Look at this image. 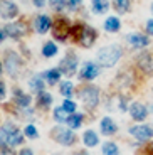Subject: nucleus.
<instances>
[{
  "mask_svg": "<svg viewBox=\"0 0 153 155\" xmlns=\"http://www.w3.org/2000/svg\"><path fill=\"white\" fill-rule=\"evenodd\" d=\"M22 133L17 130L14 125L7 123L0 128V145L2 147H15V145L22 143Z\"/></svg>",
  "mask_w": 153,
  "mask_h": 155,
  "instance_id": "obj_1",
  "label": "nucleus"
},
{
  "mask_svg": "<svg viewBox=\"0 0 153 155\" xmlns=\"http://www.w3.org/2000/svg\"><path fill=\"white\" fill-rule=\"evenodd\" d=\"M119 58H121V49L118 46H106L103 49H99V52H98V61L104 68L115 66Z\"/></svg>",
  "mask_w": 153,
  "mask_h": 155,
  "instance_id": "obj_2",
  "label": "nucleus"
},
{
  "mask_svg": "<svg viewBox=\"0 0 153 155\" xmlns=\"http://www.w3.org/2000/svg\"><path fill=\"white\" fill-rule=\"evenodd\" d=\"M50 137H52V138L56 140L57 143L66 145V147H69V145H73L74 142H76V135H74L71 130L64 128V127H56V128H52Z\"/></svg>",
  "mask_w": 153,
  "mask_h": 155,
  "instance_id": "obj_3",
  "label": "nucleus"
},
{
  "mask_svg": "<svg viewBox=\"0 0 153 155\" xmlns=\"http://www.w3.org/2000/svg\"><path fill=\"white\" fill-rule=\"evenodd\" d=\"M81 100L88 108H94L99 101V93H98V88L94 86H86L83 91H81Z\"/></svg>",
  "mask_w": 153,
  "mask_h": 155,
  "instance_id": "obj_4",
  "label": "nucleus"
},
{
  "mask_svg": "<svg viewBox=\"0 0 153 155\" xmlns=\"http://www.w3.org/2000/svg\"><path fill=\"white\" fill-rule=\"evenodd\" d=\"M77 41L83 47H91L96 41V32L89 25H81V32L77 35Z\"/></svg>",
  "mask_w": 153,
  "mask_h": 155,
  "instance_id": "obj_5",
  "label": "nucleus"
},
{
  "mask_svg": "<svg viewBox=\"0 0 153 155\" xmlns=\"http://www.w3.org/2000/svg\"><path fill=\"white\" fill-rule=\"evenodd\" d=\"M19 14V8L10 0H0V17L2 19H14Z\"/></svg>",
  "mask_w": 153,
  "mask_h": 155,
  "instance_id": "obj_6",
  "label": "nucleus"
},
{
  "mask_svg": "<svg viewBox=\"0 0 153 155\" xmlns=\"http://www.w3.org/2000/svg\"><path fill=\"white\" fill-rule=\"evenodd\" d=\"M76 69H77V58L73 52H69V54L61 61V71L64 74H67V76H71V74L76 73Z\"/></svg>",
  "mask_w": 153,
  "mask_h": 155,
  "instance_id": "obj_7",
  "label": "nucleus"
},
{
  "mask_svg": "<svg viewBox=\"0 0 153 155\" xmlns=\"http://www.w3.org/2000/svg\"><path fill=\"white\" fill-rule=\"evenodd\" d=\"M130 133L135 137V138L142 140V142L150 140L153 137V130L148 127V125H136V127L130 128Z\"/></svg>",
  "mask_w": 153,
  "mask_h": 155,
  "instance_id": "obj_8",
  "label": "nucleus"
},
{
  "mask_svg": "<svg viewBox=\"0 0 153 155\" xmlns=\"http://www.w3.org/2000/svg\"><path fill=\"white\" fill-rule=\"evenodd\" d=\"M99 74V68L96 66L94 62H86L84 66L81 68V78L86 79V81H91L96 76Z\"/></svg>",
  "mask_w": 153,
  "mask_h": 155,
  "instance_id": "obj_9",
  "label": "nucleus"
},
{
  "mask_svg": "<svg viewBox=\"0 0 153 155\" xmlns=\"http://www.w3.org/2000/svg\"><path fill=\"white\" fill-rule=\"evenodd\" d=\"M5 66H7V71L10 74H17L19 71V66H20V59L15 52H10L8 51L7 56H5Z\"/></svg>",
  "mask_w": 153,
  "mask_h": 155,
  "instance_id": "obj_10",
  "label": "nucleus"
},
{
  "mask_svg": "<svg viewBox=\"0 0 153 155\" xmlns=\"http://www.w3.org/2000/svg\"><path fill=\"white\" fill-rule=\"evenodd\" d=\"M52 34H54V37L59 39V41H66V37H67V34H69V25L66 22H62V20H57L56 25L52 27Z\"/></svg>",
  "mask_w": 153,
  "mask_h": 155,
  "instance_id": "obj_11",
  "label": "nucleus"
},
{
  "mask_svg": "<svg viewBox=\"0 0 153 155\" xmlns=\"http://www.w3.org/2000/svg\"><path fill=\"white\" fill-rule=\"evenodd\" d=\"M5 32H7V35H10V37L19 39L25 34V29H24L22 24L15 22V24H7V25H5Z\"/></svg>",
  "mask_w": 153,
  "mask_h": 155,
  "instance_id": "obj_12",
  "label": "nucleus"
},
{
  "mask_svg": "<svg viewBox=\"0 0 153 155\" xmlns=\"http://www.w3.org/2000/svg\"><path fill=\"white\" fill-rule=\"evenodd\" d=\"M130 113L136 121H142V120H145V116H146V108L142 103H133L130 106Z\"/></svg>",
  "mask_w": 153,
  "mask_h": 155,
  "instance_id": "obj_13",
  "label": "nucleus"
},
{
  "mask_svg": "<svg viewBox=\"0 0 153 155\" xmlns=\"http://www.w3.org/2000/svg\"><path fill=\"white\" fill-rule=\"evenodd\" d=\"M50 29V19L47 15H39L37 19H35V31L39 32V34H44V32H47Z\"/></svg>",
  "mask_w": 153,
  "mask_h": 155,
  "instance_id": "obj_14",
  "label": "nucleus"
},
{
  "mask_svg": "<svg viewBox=\"0 0 153 155\" xmlns=\"http://www.w3.org/2000/svg\"><path fill=\"white\" fill-rule=\"evenodd\" d=\"M138 66L140 69L145 71V73H151L153 71V59L150 58V54H142L138 58Z\"/></svg>",
  "mask_w": 153,
  "mask_h": 155,
  "instance_id": "obj_15",
  "label": "nucleus"
},
{
  "mask_svg": "<svg viewBox=\"0 0 153 155\" xmlns=\"http://www.w3.org/2000/svg\"><path fill=\"white\" fill-rule=\"evenodd\" d=\"M126 39H128V42H130L133 47H145V46H148V39H146L145 35H142V34H130Z\"/></svg>",
  "mask_w": 153,
  "mask_h": 155,
  "instance_id": "obj_16",
  "label": "nucleus"
},
{
  "mask_svg": "<svg viewBox=\"0 0 153 155\" xmlns=\"http://www.w3.org/2000/svg\"><path fill=\"white\" fill-rule=\"evenodd\" d=\"M101 132L104 133V135H113V133H116V125L115 121L111 120V118H103L101 120Z\"/></svg>",
  "mask_w": 153,
  "mask_h": 155,
  "instance_id": "obj_17",
  "label": "nucleus"
},
{
  "mask_svg": "<svg viewBox=\"0 0 153 155\" xmlns=\"http://www.w3.org/2000/svg\"><path fill=\"white\" fill-rule=\"evenodd\" d=\"M91 7H93V12H94V14H104V12L109 8V2H108V0H93Z\"/></svg>",
  "mask_w": 153,
  "mask_h": 155,
  "instance_id": "obj_18",
  "label": "nucleus"
},
{
  "mask_svg": "<svg viewBox=\"0 0 153 155\" xmlns=\"http://www.w3.org/2000/svg\"><path fill=\"white\" fill-rule=\"evenodd\" d=\"M119 27H121V24H119L118 17H109V19L104 22V29L108 32H118Z\"/></svg>",
  "mask_w": 153,
  "mask_h": 155,
  "instance_id": "obj_19",
  "label": "nucleus"
},
{
  "mask_svg": "<svg viewBox=\"0 0 153 155\" xmlns=\"http://www.w3.org/2000/svg\"><path fill=\"white\" fill-rule=\"evenodd\" d=\"M44 78H46V81L49 84H56L59 81V78H61V73H59V69H49L44 73Z\"/></svg>",
  "mask_w": 153,
  "mask_h": 155,
  "instance_id": "obj_20",
  "label": "nucleus"
},
{
  "mask_svg": "<svg viewBox=\"0 0 153 155\" xmlns=\"http://www.w3.org/2000/svg\"><path fill=\"white\" fill-rule=\"evenodd\" d=\"M66 123L69 125V128H79L81 125H83V115H76V113H73L71 116H67Z\"/></svg>",
  "mask_w": 153,
  "mask_h": 155,
  "instance_id": "obj_21",
  "label": "nucleus"
},
{
  "mask_svg": "<svg viewBox=\"0 0 153 155\" xmlns=\"http://www.w3.org/2000/svg\"><path fill=\"white\" fill-rule=\"evenodd\" d=\"M98 142H99V138H98V135H96L93 130H88V132L84 133V143L88 145V147H96Z\"/></svg>",
  "mask_w": 153,
  "mask_h": 155,
  "instance_id": "obj_22",
  "label": "nucleus"
},
{
  "mask_svg": "<svg viewBox=\"0 0 153 155\" xmlns=\"http://www.w3.org/2000/svg\"><path fill=\"white\" fill-rule=\"evenodd\" d=\"M42 54H44V58H52V56H56L57 54V46L54 42H46L42 47Z\"/></svg>",
  "mask_w": 153,
  "mask_h": 155,
  "instance_id": "obj_23",
  "label": "nucleus"
},
{
  "mask_svg": "<svg viewBox=\"0 0 153 155\" xmlns=\"http://www.w3.org/2000/svg\"><path fill=\"white\" fill-rule=\"evenodd\" d=\"M15 103L19 106H22V108H25L31 103V96H27V94L20 93V91H15Z\"/></svg>",
  "mask_w": 153,
  "mask_h": 155,
  "instance_id": "obj_24",
  "label": "nucleus"
},
{
  "mask_svg": "<svg viewBox=\"0 0 153 155\" xmlns=\"http://www.w3.org/2000/svg\"><path fill=\"white\" fill-rule=\"evenodd\" d=\"M115 8L119 14H126L130 10V0H115Z\"/></svg>",
  "mask_w": 153,
  "mask_h": 155,
  "instance_id": "obj_25",
  "label": "nucleus"
},
{
  "mask_svg": "<svg viewBox=\"0 0 153 155\" xmlns=\"http://www.w3.org/2000/svg\"><path fill=\"white\" fill-rule=\"evenodd\" d=\"M103 155H118V145L113 142H106L103 145Z\"/></svg>",
  "mask_w": 153,
  "mask_h": 155,
  "instance_id": "obj_26",
  "label": "nucleus"
},
{
  "mask_svg": "<svg viewBox=\"0 0 153 155\" xmlns=\"http://www.w3.org/2000/svg\"><path fill=\"white\" fill-rule=\"evenodd\" d=\"M37 103L41 106H49L50 103H52V96H50L49 93H44V91H41L37 96Z\"/></svg>",
  "mask_w": 153,
  "mask_h": 155,
  "instance_id": "obj_27",
  "label": "nucleus"
},
{
  "mask_svg": "<svg viewBox=\"0 0 153 155\" xmlns=\"http://www.w3.org/2000/svg\"><path fill=\"white\" fill-rule=\"evenodd\" d=\"M54 120L59 121V123H62V121L67 120V113H66V110L62 108V106H59V108L54 110Z\"/></svg>",
  "mask_w": 153,
  "mask_h": 155,
  "instance_id": "obj_28",
  "label": "nucleus"
},
{
  "mask_svg": "<svg viewBox=\"0 0 153 155\" xmlns=\"http://www.w3.org/2000/svg\"><path fill=\"white\" fill-rule=\"evenodd\" d=\"M73 83H69V81H66V83H62L61 84V93H62V96H73Z\"/></svg>",
  "mask_w": 153,
  "mask_h": 155,
  "instance_id": "obj_29",
  "label": "nucleus"
},
{
  "mask_svg": "<svg viewBox=\"0 0 153 155\" xmlns=\"http://www.w3.org/2000/svg\"><path fill=\"white\" fill-rule=\"evenodd\" d=\"M31 88L34 89V91H39V93L42 91V89H44V83L41 81V78H32V79H31Z\"/></svg>",
  "mask_w": 153,
  "mask_h": 155,
  "instance_id": "obj_30",
  "label": "nucleus"
},
{
  "mask_svg": "<svg viewBox=\"0 0 153 155\" xmlns=\"http://www.w3.org/2000/svg\"><path fill=\"white\" fill-rule=\"evenodd\" d=\"M62 108L66 110V113H74L76 111V105H74L71 100H66L64 103H62Z\"/></svg>",
  "mask_w": 153,
  "mask_h": 155,
  "instance_id": "obj_31",
  "label": "nucleus"
},
{
  "mask_svg": "<svg viewBox=\"0 0 153 155\" xmlns=\"http://www.w3.org/2000/svg\"><path fill=\"white\" fill-rule=\"evenodd\" d=\"M24 133H25V137H29V138H35L37 137V130H35L32 125H29V127H25V130H24Z\"/></svg>",
  "mask_w": 153,
  "mask_h": 155,
  "instance_id": "obj_32",
  "label": "nucleus"
},
{
  "mask_svg": "<svg viewBox=\"0 0 153 155\" xmlns=\"http://www.w3.org/2000/svg\"><path fill=\"white\" fill-rule=\"evenodd\" d=\"M50 2V7L56 8V10H62L64 7V0H49Z\"/></svg>",
  "mask_w": 153,
  "mask_h": 155,
  "instance_id": "obj_33",
  "label": "nucleus"
},
{
  "mask_svg": "<svg viewBox=\"0 0 153 155\" xmlns=\"http://www.w3.org/2000/svg\"><path fill=\"white\" fill-rule=\"evenodd\" d=\"M66 4L69 5V8H76L77 5H81V0H66Z\"/></svg>",
  "mask_w": 153,
  "mask_h": 155,
  "instance_id": "obj_34",
  "label": "nucleus"
},
{
  "mask_svg": "<svg viewBox=\"0 0 153 155\" xmlns=\"http://www.w3.org/2000/svg\"><path fill=\"white\" fill-rule=\"evenodd\" d=\"M146 32L153 35V19H150L148 22H146Z\"/></svg>",
  "mask_w": 153,
  "mask_h": 155,
  "instance_id": "obj_35",
  "label": "nucleus"
},
{
  "mask_svg": "<svg viewBox=\"0 0 153 155\" xmlns=\"http://www.w3.org/2000/svg\"><path fill=\"white\" fill-rule=\"evenodd\" d=\"M5 98V84L0 81V100H4Z\"/></svg>",
  "mask_w": 153,
  "mask_h": 155,
  "instance_id": "obj_36",
  "label": "nucleus"
},
{
  "mask_svg": "<svg viewBox=\"0 0 153 155\" xmlns=\"http://www.w3.org/2000/svg\"><path fill=\"white\" fill-rule=\"evenodd\" d=\"M32 4H34L35 7H44V5H46V0H32Z\"/></svg>",
  "mask_w": 153,
  "mask_h": 155,
  "instance_id": "obj_37",
  "label": "nucleus"
},
{
  "mask_svg": "<svg viewBox=\"0 0 153 155\" xmlns=\"http://www.w3.org/2000/svg\"><path fill=\"white\" fill-rule=\"evenodd\" d=\"M19 155H34V153H32L31 148H24V150H20V153H19Z\"/></svg>",
  "mask_w": 153,
  "mask_h": 155,
  "instance_id": "obj_38",
  "label": "nucleus"
},
{
  "mask_svg": "<svg viewBox=\"0 0 153 155\" xmlns=\"http://www.w3.org/2000/svg\"><path fill=\"white\" fill-rule=\"evenodd\" d=\"M0 155H12V152H8L7 148H4V150L0 152Z\"/></svg>",
  "mask_w": 153,
  "mask_h": 155,
  "instance_id": "obj_39",
  "label": "nucleus"
},
{
  "mask_svg": "<svg viewBox=\"0 0 153 155\" xmlns=\"http://www.w3.org/2000/svg\"><path fill=\"white\" fill-rule=\"evenodd\" d=\"M73 155H88L86 152H77V153H73Z\"/></svg>",
  "mask_w": 153,
  "mask_h": 155,
  "instance_id": "obj_40",
  "label": "nucleus"
},
{
  "mask_svg": "<svg viewBox=\"0 0 153 155\" xmlns=\"http://www.w3.org/2000/svg\"><path fill=\"white\" fill-rule=\"evenodd\" d=\"M2 41H4V32L0 31V42H2Z\"/></svg>",
  "mask_w": 153,
  "mask_h": 155,
  "instance_id": "obj_41",
  "label": "nucleus"
},
{
  "mask_svg": "<svg viewBox=\"0 0 153 155\" xmlns=\"http://www.w3.org/2000/svg\"><path fill=\"white\" fill-rule=\"evenodd\" d=\"M0 74H2V64H0Z\"/></svg>",
  "mask_w": 153,
  "mask_h": 155,
  "instance_id": "obj_42",
  "label": "nucleus"
}]
</instances>
